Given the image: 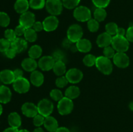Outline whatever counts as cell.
Returning a JSON list of instances; mask_svg holds the SVG:
<instances>
[{
  "instance_id": "43",
  "label": "cell",
  "mask_w": 133,
  "mask_h": 132,
  "mask_svg": "<svg viewBox=\"0 0 133 132\" xmlns=\"http://www.w3.org/2000/svg\"><path fill=\"white\" fill-rule=\"evenodd\" d=\"M26 29H27V28H25L23 26L19 25H18L16 27L15 29H14V31H15V33L16 34V36L19 37V36H23V35L24 36V34L25 32Z\"/></svg>"
},
{
  "instance_id": "13",
  "label": "cell",
  "mask_w": 133,
  "mask_h": 132,
  "mask_svg": "<svg viewBox=\"0 0 133 132\" xmlns=\"http://www.w3.org/2000/svg\"><path fill=\"white\" fill-rule=\"evenodd\" d=\"M55 63V61L52 56H44L39 60L38 66L42 71H48L53 69Z\"/></svg>"
},
{
  "instance_id": "47",
  "label": "cell",
  "mask_w": 133,
  "mask_h": 132,
  "mask_svg": "<svg viewBox=\"0 0 133 132\" xmlns=\"http://www.w3.org/2000/svg\"><path fill=\"white\" fill-rule=\"evenodd\" d=\"M32 28L35 30L36 32H40L42 30H44V25L43 23L40 21H35V23L32 25Z\"/></svg>"
},
{
  "instance_id": "18",
  "label": "cell",
  "mask_w": 133,
  "mask_h": 132,
  "mask_svg": "<svg viewBox=\"0 0 133 132\" xmlns=\"http://www.w3.org/2000/svg\"><path fill=\"white\" fill-rule=\"evenodd\" d=\"M16 78L14 76V72L11 70L5 69L0 72V80L3 84H13Z\"/></svg>"
},
{
  "instance_id": "46",
  "label": "cell",
  "mask_w": 133,
  "mask_h": 132,
  "mask_svg": "<svg viewBox=\"0 0 133 132\" xmlns=\"http://www.w3.org/2000/svg\"><path fill=\"white\" fill-rule=\"evenodd\" d=\"M5 54L7 58H10V59H12V58H14L16 56V54H18V53L14 49L10 47L5 52Z\"/></svg>"
},
{
  "instance_id": "51",
  "label": "cell",
  "mask_w": 133,
  "mask_h": 132,
  "mask_svg": "<svg viewBox=\"0 0 133 132\" xmlns=\"http://www.w3.org/2000/svg\"><path fill=\"white\" fill-rule=\"evenodd\" d=\"M55 132H70V131L66 127H60Z\"/></svg>"
},
{
  "instance_id": "29",
  "label": "cell",
  "mask_w": 133,
  "mask_h": 132,
  "mask_svg": "<svg viewBox=\"0 0 133 132\" xmlns=\"http://www.w3.org/2000/svg\"><path fill=\"white\" fill-rule=\"evenodd\" d=\"M25 40L29 42H34L37 39L36 32L32 28H27L24 34Z\"/></svg>"
},
{
  "instance_id": "38",
  "label": "cell",
  "mask_w": 133,
  "mask_h": 132,
  "mask_svg": "<svg viewBox=\"0 0 133 132\" xmlns=\"http://www.w3.org/2000/svg\"><path fill=\"white\" fill-rule=\"evenodd\" d=\"M94 5L97 8H105L107 7L110 4V0H92Z\"/></svg>"
},
{
  "instance_id": "21",
  "label": "cell",
  "mask_w": 133,
  "mask_h": 132,
  "mask_svg": "<svg viewBox=\"0 0 133 132\" xmlns=\"http://www.w3.org/2000/svg\"><path fill=\"white\" fill-rule=\"evenodd\" d=\"M10 89L5 85H0V103L7 104L11 100Z\"/></svg>"
},
{
  "instance_id": "31",
  "label": "cell",
  "mask_w": 133,
  "mask_h": 132,
  "mask_svg": "<svg viewBox=\"0 0 133 132\" xmlns=\"http://www.w3.org/2000/svg\"><path fill=\"white\" fill-rule=\"evenodd\" d=\"M96 58L93 54H87L83 58V63L87 67H92L93 65H96Z\"/></svg>"
},
{
  "instance_id": "37",
  "label": "cell",
  "mask_w": 133,
  "mask_h": 132,
  "mask_svg": "<svg viewBox=\"0 0 133 132\" xmlns=\"http://www.w3.org/2000/svg\"><path fill=\"white\" fill-rule=\"evenodd\" d=\"M4 36H5V38L9 40L10 43L14 41L17 38L16 34L15 33V31H14V30L12 29H6L5 31Z\"/></svg>"
},
{
  "instance_id": "30",
  "label": "cell",
  "mask_w": 133,
  "mask_h": 132,
  "mask_svg": "<svg viewBox=\"0 0 133 132\" xmlns=\"http://www.w3.org/2000/svg\"><path fill=\"white\" fill-rule=\"evenodd\" d=\"M45 0H29V6L34 10H40L45 7Z\"/></svg>"
},
{
  "instance_id": "16",
  "label": "cell",
  "mask_w": 133,
  "mask_h": 132,
  "mask_svg": "<svg viewBox=\"0 0 133 132\" xmlns=\"http://www.w3.org/2000/svg\"><path fill=\"white\" fill-rule=\"evenodd\" d=\"M27 41L21 38H16L10 43V47L14 49L17 53H21L27 49Z\"/></svg>"
},
{
  "instance_id": "6",
  "label": "cell",
  "mask_w": 133,
  "mask_h": 132,
  "mask_svg": "<svg viewBox=\"0 0 133 132\" xmlns=\"http://www.w3.org/2000/svg\"><path fill=\"white\" fill-rule=\"evenodd\" d=\"M38 113L44 116V117L50 116L53 113L54 106L53 102L47 98H44L38 102L37 105Z\"/></svg>"
},
{
  "instance_id": "22",
  "label": "cell",
  "mask_w": 133,
  "mask_h": 132,
  "mask_svg": "<svg viewBox=\"0 0 133 132\" xmlns=\"http://www.w3.org/2000/svg\"><path fill=\"white\" fill-rule=\"evenodd\" d=\"M22 67L23 69L27 72H31L35 71L38 66V63L35 59L31 58H25L22 62Z\"/></svg>"
},
{
  "instance_id": "3",
  "label": "cell",
  "mask_w": 133,
  "mask_h": 132,
  "mask_svg": "<svg viewBox=\"0 0 133 132\" xmlns=\"http://www.w3.org/2000/svg\"><path fill=\"white\" fill-rule=\"evenodd\" d=\"M83 35V28L78 24L71 25L67 31V38L72 43L77 42L82 38Z\"/></svg>"
},
{
  "instance_id": "5",
  "label": "cell",
  "mask_w": 133,
  "mask_h": 132,
  "mask_svg": "<svg viewBox=\"0 0 133 132\" xmlns=\"http://www.w3.org/2000/svg\"><path fill=\"white\" fill-rule=\"evenodd\" d=\"M74 16L79 21L85 22L92 18V13L90 10L87 6H79L74 9Z\"/></svg>"
},
{
  "instance_id": "4",
  "label": "cell",
  "mask_w": 133,
  "mask_h": 132,
  "mask_svg": "<svg viewBox=\"0 0 133 132\" xmlns=\"http://www.w3.org/2000/svg\"><path fill=\"white\" fill-rule=\"evenodd\" d=\"M63 4L61 0H46L45 9L52 16H58L62 13Z\"/></svg>"
},
{
  "instance_id": "54",
  "label": "cell",
  "mask_w": 133,
  "mask_h": 132,
  "mask_svg": "<svg viewBox=\"0 0 133 132\" xmlns=\"http://www.w3.org/2000/svg\"><path fill=\"white\" fill-rule=\"evenodd\" d=\"M18 132H30V131L27 130V129H20V130H19V131Z\"/></svg>"
},
{
  "instance_id": "52",
  "label": "cell",
  "mask_w": 133,
  "mask_h": 132,
  "mask_svg": "<svg viewBox=\"0 0 133 132\" xmlns=\"http://www.w3.org/2000/svg\"><path fill=\"white\" fill-rule=\"evenodd\" d=\"M32 132H45L44 130H43L42 128H41L40 127H38V128H36L35 129H34V131Z\"/></svg>"
},
{
  "instance_id": "39",
  "label": "cell",
  "mask_w": 133,
  "mask_h": 132,
  "mask_svg": "<svg viewBox=\"0 0 133 132\" xmlns=\"http://www.w3.org/2000/svg\"><path fill=\"white\" fill-rule=\"evenodd\" d=\"M115 50L112 47L108 46L104 48L103 49V54L104 56L107 57V58H113L114 56L115 55Z\"/></svg>"
},
{
  "instance_id": "45",
  "label": "cell",
  "mask_w": 133,
  "mask_h": 132,
  "mask_svg": "<svg viewBox=\"0 0 133 132\" xmlns=\"http://www.w3.org/2000/svg\"><path fill=\"white\" fill-rule=\"evenodd\" d=\"M52 56H53L55 61L57 62V61H62L64 57V55L62 52L60 51V50H56L55 52H54Z\"/></svg>"
},
{
  "instance_id": "23",
  "label": "cell",
  "mask_w": 133,
  "mask_h": 132,
  "mask_svg": "<svg viewBox=\"0 0 133 132\" xmlns=\"http://www.w3.org/2000/svg\"><path fill=\"white\" fill-rule=\"evenodd\" d=\"M8 122L10 127L18 129L22 124V119L20 115L16 112L11 113L8 116Z\"/></svg>"
},
{
  "instance_id": "14",
  "label": "cell",
  "mask_w": 133,
  "mask_h": 132,
  "mask_svg": "<svg viewBox=\"0 0 133 132\" xmlns=\"http://www.w3.org/2000/svg\"><path fill=\"white\" fill-rule=\"evenodd\" d=\"M22 112L25 116L34 118L38 114L37 106L32 102H25L22 106Z\"/></svg>"
},
{
  "instance_id": "26",
  "label": "cell",
  "mask_w": 133,
  "mask_h": 132,
  "mask_svg": "<svg viewBox=\"0 0 133 132\" xmlns=\"http://www.w3.org/2000/svg\"><path fill=\"white\" fill-rule=\"evenodd\" d=\"M53 70L54 73L57 76H62L66 72V65L63 61H57L55 63Z\"/></svg>"
},
{
  "instance_id": "42",
  "label": "cell",
  "mask_w": 133,
  "mask_h": 132,
  "mask_svg": "<svg viewBox=\"0 0 133 132\" xmlns=\"http://www.w3.org/2000/svg\"><path fill=\"white\" fill-rule=\"evenodd\" d=\"M68 83V81L66 76H61L60 77L57 78L55 81L56 85L59 88H63L66 87Z\"/></svg>"
},
{
  "instance_id": "20",
  "label": "cell",
  "mask_w": 133,
  "mask_h": 132,
  "mask_svg": "<svg viewBox=\"0 0 133 132\" xmlns=\"http://www.w3.org/2000/svg\"><path fill=\"white\" fill-rule=\"evenodd\" d=\"M30 80L31 84L36 87H40L43 84L44 81V77L43 74L38 71H34L31 72L30 76Z\"/></svg>"
},
{
  "instance_id": "50",
  "label": "cell",
  "mask_w": 133,
  "mask_h": 132,
  "mask_svg": "<svg viewBox=\"0 0 133 132\" xmlns=\"http://www.w3.org/2000/svg\"><path fill=\"white\" fill-rule=\"evenodd\" d=\"M18 131H19V130H18L17 128L10 127V128H6V129H5L3 132H18Z\"/></svg>"
},
{
  "instance_id": "32",
  "label": "cell",
  "mask_w": 133,
  "mask_h": 132,
  "mask_svg": "<svg viewBox=\"0 0 133 132\" xmlns=\"http://www.w3.org/2000/svg\"><path fill=\"white\" fill-rule=\"evenodd\" d=\"M118 27L117 24L114 22H110V23H107L105 26V30L107 33L110 34L111 36H115L117 34V31H118Z\"/></svg>"
},
{
  "instance_id": "49",
  "label": "cell",
  "mask_w": 133,
  "mask_h": 132,
  "mask_svg": "<svg viewBox=\"0 0 133 132\" xmlns=\"http://www.w3.org/2000/svg\"><path fill=\"white\" fill-rule=\"evenodd\" d=\"M126 34V31L125 30V28H122V27H118V31H117L116 35L121 36H125V35Z\"/></svg>"
},
{
  "instance_id": "55",
  "label": "cell",
  "mask_w": 133,
  "mask_h": 132,
  "mask_svg": "<svg viewBox=\"0 0 133 132\" xmlns=\"http://www.w3.org/2000/svg\"><path fill=\"white\" fill-rule=\"evenodd\" d=\"M3 113V107H2V106H1V104H0V115L2 114Z\"/></svg>"
},
{
  "instance_id": "15",
  "label": "cell",
  "mask_w": 133,
  "mask_h": 132,
  "mask_svg": "<svg viewBox=\"0 0 133 132\" xmlns=\"http://www.w3.org/2000/svg\"><path fill=\"white\" fill-rule=\"evenodd\" d=\"M112 36L107 32L100 34L97 38L96 43L99 47L105 48L106 47L110 46L112 44Z\"/></svg>"
},
{
  "instance_id": "53",
  "label": "cell",
  "mask_w": 133,
  "mask_h": 132,
  "mask_svg": "<svg viewBox=\"0 0 133 132\" xmlns=\"http://www.w3.org/2000/svg\"><path fill=\"white\" fill-rule=\"evenodd\" d=\"M129 107L130 109H131V111H133V101H132V102H130L129 106Z\"/></svg>"
},
{
  "instance_id": "7",
  "label": "cell",
  "mask_w": 133,
  "mask_h": 132,
  "mask_svg": "<svg viewBox=\"0 0 133 132\" xmlns=\"http://www.w3.org/2000/svg\"><path fill=\"white\" fill-rule=\"evenodd\" d=\"M57 109L58 113L61 115H67L70 114L74 109V103L72 100L67 98L66 97H63L61 100L58 101Z\"/></svg>"
},
{
  "instance_id": "44",
  "label": "cell",
  "mask_w": 133,
  "mask_h": 132,
  "mask_svg": "<svg viewBox=\"0 0 133 132\" xmlns=\"http://www.w3.org/2000/svg\"><path fill=\"white\" fill-rule=\"evenodd\" d=\"M125 37L129 42H133V25L130 26L127 30Z\"/></svg>"
},
{
  "instance_id": "41",
  "label": "cell",
  "mask_w": 133,
  "mask_h": 132,
  "mask_svg": "<svg viewBox=\"0 0 133 132\" xmlns=\"http://www.w3.org/2000/svg\"><path fill=\"white\" fill-rule=\"evenodd\" d=\"M44 120H45V117L38 113L33 118V124L36 127L38 128L42 125H44Z\"/></svg>"
},
{
  "instance_id": "19",
  "label": "cell",
  "mask_w": 133,
  "mask_h": 132,
  "mask_svg": "<svg viewBox=\"0 0 133 132\" xmlns=\"http://www.w3.org/2000/svg\"><path fill=\"white\" fill-rule=\"evenodd\" d=\"M76 49L81 53H88L92 49V43L89 40L81 38L76 43Z\"/></svg>"
},
{
  "instance_id": "12",
  "label": "cell",
  "mask_w": 133,
  "mask_h": 132,
  "mask_svg": "<svg viewBox=\"0 0 133 132\" xmlns=\"http://www.w3.org/2000/svg\"><path fill=\"white\" fill-rule=\"evenodd\" d=\"M44 30L46 32H52L57 29L58 26V19L55 16H49L44 19L42 22Z\"/></svg>"
},
{
  "instance_id": "11",
  "label": "cell",
  "mask_w": 133,
  "mask_h": 132,
  "mask_svg": "<svg viewBox=\"0 0 133 132\" xmlns=\"http://www.w3.org/2000/svg\"><path fill=\"white\" fill-rule=\"evenodd\" d=\"M35 22V16L32 12L27 11L21 14L19 19V25L23 26L25 28H29L32 27Z\"/></svg>"
},
{
  "instance_id": "9",
  "label": "cell",
  "mask_w": 133,
  "mask_h": 132,
  "mask_svg": "<svg viewBox=\"0 0 133 132\" xmlns=\"http://www.w3.org/2000/svg\"><path fill=\"white\" fill-rule=\"evenodd\" d=\"M113 62L114 65L119 68H126L129 65L130 60L125 53L117 52L113 57Z\"/></svg>"
},
{
  "instance_id": "40",
  "label": "cell",
  "mask_w": 133,
  "mask_h": 132,
  "mask_svg": "<svg viewBox=\"0 0 133 132\" xmlns=\"http://www.w3.org/2000/svg\"><path fill=\"white\" fill-rule=\"evenodd\" d=\"M10 47V42L6 38L0 39V52L5 53Z\"/></svg>"
},
{
  "instance_id": "24",
  "label": "cell",
  "mask_w": 133,
  "mask_h": 132,
  "mask_svg": "<svg viewBox=\"0 0 133 132\" xmlns=\"http://www.w3.org/2000/svg\"><path fill=\"white\" fill-rule=\"evenodd\" d=\"M29 7V1L28 0H16L14 3V10L17 13L21 14L28 11Z\"/></svg>"
},
{
  "instance_id": "25",
  "label": "cell",
  "mask_w": 133,
  "mask_h": 132,
  "mask_svg": "<svg viewBox=\"0 0 133 132\" xmlns=\"http://www.w3.org/2000/svg\"><path fill=\"white\" fill-rule=\"evenodd\" d=\"M80 89L75 85L68 87L65 91V96L70 99L73 100L77 98L80 95Z\"/></svg>"
},
{
  "instance_id": "36",
  "label": "cell",
  "mask_w": 133,
  "mask_h": 132,
  "mask_svg": "<svg viewBox=\"0 0 133 132\" xmlns=\"http://www.w3.org/2000/svg\"><path fill=\"white\" fill-rule=\"evenodd\" d=\"M49 95L53 100L57 101V102H58L63 98V94L62 91L58 89H54L51 91Z\"/></svg>"
},
{
  "instance_id": "35",
  "label": "cell",
  "mask_w": 133,
  "mask_h": 132,
  "mask_svg": "<svg viewBox=\"0 0 133 132\" xmlns=\"http://www.w3.org/2000/svg\"><path fill=\"white\" fill-rule=\"evenodd\" d=\"M10 21V17L6 13L4 12H0V26L3 27H6Z\"/></svg>"
},
{
  "instance_id": "34",
  "label": "cell",
  "mask_w": 133,
  "mask_h": 132,
  "mask_svg": "<svg viewBox=\"0 0 133 132\" xmlns=\"http://www.w3.org/2000/svg\"><path fill=\"white\" fill-rule=\"evenodd\" d=\"M81 0H62V4L68 9H74L77 7Z\"/></svg>"
},
{
  "instance_id": "17",
  "label": "cell",
  "mask_w": 133,
  "mask_h": 132,
  "mask_svg": "<svg viewBox=\"0 0 133 132\" xmlns=\"http://www.w3.org/2000/svg\"><path fill=\"white\" fill-rule=\"evenodd\" d=\"M44 126L46 130L49 132H55L59 128L57 119L51 116L45 117Z\"/></svg>"
},
{
  "instance_id": "8",
  "label": "cell",
  "mask_w": 133,
  "mask_h": 132,
  "mask_svg": "<svg viewBox=\"0 0 133 132\" xmlns=\"http://www.w3.org/2000/svg\"><path fill=\"white\" fill-rule=\"evenodd\" d=\"M12 85L14 91L20 94L27 93L30 89V82L24 77L16 78Z\"/></svg>"
},
{
  "instance_id": "1",
  "label": "cell",
  "mask_w": 133,
  "mask_h": 132,
  "mask_svg": "<svg viewBox=\"0 0 133 132\" xmlns=\"http://www.w3.org/2000/svg\"><path fill=\"white\" fill-rule=\"evenodd\" d=\"M96 66L99 71L104 75H109L112 72V63L109 58L104 56L97 57L96 59Z\"/></svg>"
},
{
  "instance_id": "2",
  "label": "cell",
  "mask_w": 133,
  "mask_h": 132,
  "mask_svg": "<svg viewBox=\"0 0 133 132\" xmlns=\"http://www.w3.org/2000/svg\"><path fill=\"white\" fill-rule=\"evenodd\" d=\"M111 45L116 51L125 53L129 48V41L125 36L115 35L112 37Z\"/></svg>"
},
{
  "instance_id": "33",
  "label": "cell",
  "mask_w": 133,
  "mask_h": 132,
  "mask_svg": "<svg viewBox=\"0 0 133 132\" xmlns=\"http://www.w3.org/2000/svg\"><path fill=\"white\" fill-rule=\"evenodd\" d=\"M87 27L90 32H96L99 28V23L96 19L91 18L89 21H87Z\"/></svg>"
},
{
  "instance_id": "10",
  "label": "cell",
  "mask_w": 133,
  "mask_h": 132,
  "mask_svg": "<svg viewBox=\"0 0 133 132\" xmlns=\"http://www.w3.org/2000/svg\"><path fill=\"white\" fill-rule=\"evenodd\" d=\"M66 78L68 82L71 84H77L80 82L83 78V73L81 70L76 68L69 69L66 72Z\"/></svg>"
},
{
  "instance_id": "48",
  "label": "cell",
  "mask_w": 133,
  "mask_h": 132,
  "mask_svg": "<svg viewBox=\"0 0 133 132\" xmlns=\"http://www.w3.org/2000/svg\"><path fill=\"white\" fill-rule=\"evenodd\" d=\"M13 72H14V75L16 78L23 77V72L22 69H16L14 70Z\"/></svg>"
},
{
  "instance_id": "27",
  "label": "cell",
  "mask_w": 133,
  "mask_h": 132,
  "mask_svg": "<svg viewBox=\"0 0 133 132\" xmlns=\"http://www.w3.org/2000/svg\"><path fill=\"white\" fill-rule=\"evenodd\" d=\"M42 54V49L40 45H32L28 51V54L30 58L35 60L40 58Z\"/></svg>"
},
{
  "instance_id": "28",
  "label": "cell",
  "mask_w": 133,
  "mask_h": 132,
  "mask_svg": "<svg viewBox=\"0 0 133 132\" xmlns=\"http://www.w3.org/2000/svg\"><path fill=\"white\" fill-rule=\"evenodd\" d=\"M107 14L106 10L103 8H96L94 12V19L99 22L103 21L105 18H107Z\"/></svg>"
}]
</instances>
